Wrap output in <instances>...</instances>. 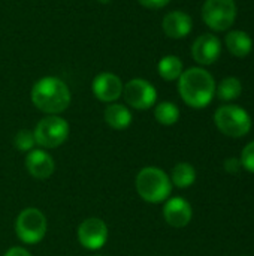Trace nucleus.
I'll return each instance as SVG.
<instances>
[{"label": "nucleus", "instance_id": "nucleus-13", "mask_svg": "<svg viewBox=\"0 0 254 256\" xmlns=\"http://www.w3.org/2000/svg\"><path fill=\"white\" fill-rule=\"evenodd\" d=\"M25 168L31 177L45 180L52 176L55 170V164L49 153H46L45 150L33 148L31 152H28L25 158Z\"/></svg>", "mask_w": 254, "mask_h": 256}, {"label": "nucleus", "instance_id": "nucleus-21", "mask_svg": "<svg viewBox=\"0 0 254 256\" xmlns=\"http://www.w3.org/2000/svg\"><path fill=\"white\" fill-rule=\"evenodd\" d=\"M13 144L19 152H31L33 147L36 146V140L31 130L28 129H21L16 132L13 138Z\"/></svg>", "mask_w": 254, "mask_h": 256}, {"label": "nucleus", "instance_id": "nucleus-17", "mask_svg": "<svg viewBox=\"0 0 254 256\" xmlns=\"http://www.w3.org/2000/svg\"><path fill=\"white\" fill-rule=\"evenodd\" d=\"M196 182V170L187 164V162H180L172 168L171 172V183L175 188L180 189H187Z\"/></svg>", "mask_w": 254, "mask_h": 256}, {"label": "nucleus", "instance_id": "nucleus-20", "mask_svg": "<svg viewBox=\"0 0 254 256\" xmlns=\"http://www.w3.org/2000/svg\"><path fill=\"white\" fill-rule=\"evenodd\" d=\"M156 120L163 126H172L180 120V108L174 102H160L154 108Z\"/></svg>", "mask_w": 254, "mask_h": 256}, {"label": "nucleus", "instance_id": "nucleus-1", "mask_svg": "<svg viewBox=\"0 0 254 256\" xmlns=\"http://www.w3.org/2000/svg\"><path fill=\"white\" fill-rule=\"evenodd\" d=\"M178 92L189 106L196 110L205 108L216 96L214 76L204 68H190L178 78Z\"/></svg>", "mask_w": 254, "mask_h": 256}, {"label": "nucleus", "instance_id": "nucleus-7", "mask_svg": "<svg viewBox=\"0 0 254 256\" xmlns=\"http://www.w3.org/2000/svg\"><path fill=\"white\" fill-rule=\"evenodd\" d=\"M36 144L43 148H57L69 136V124L58 116L42 118L33 130Z\"/></svg>", "mask_w": 254, "mask_h": 256}, {"label": "nucleus", "instance_id": "nucleus-10", "mask_svg": "<svg viewBox=\"0 0 254 256\" xmlns=\"http://www.w3.org/2000/svg\"><path fill=\"white\" fill-rule=\"evenodd\" d=\"M222 54V42L216 34L204 33L198 36L192 45V56L196 63L210 66L219 60Z\"/></svg>", "mask_w": 254, "mask_h": 256}, {"label": "nucleus", "instance_id": "nucleus-25", "mask_svg": "<svg viewBox=\"0 0 254 256\" xmlns=\"http://www.w3.org/2000/svg\"><path fill=\"white\" fill-rule=\"evenodd\" d=\"M3 256H31L28 250H25L24 248H10Z\"/></svg>", "mask_w": 254, "mask_h": 256}, {"label": "nucleus", "instance_id": "nucleus-2", "mask_svg": "<svg viewBox=\"0 0 254 256\" xmlns=\"http://www.w3.org/2000/svg\"><path fill=\"white\" fill-rule=\"evenodd\" d=\"M31 102L39 111L48 116H57L70 105V90L63 80L43 76L31 88Z\"/></svg>", "mask_w": 254, "mask_h": 256}, {"label": "nucleus", "instance_id": "nucleus-24", "mask_svg": "<svg viewBox=\"0 0 254 256\" xmlns=\"http://www.w3.org/2000/svg\"><path fill=\"white\" fill-rule=\"evenodd\" d=\"M144 8H148V9H160V8H165L171 0H138Z\"/></svg>", "mask_w": 254, "mask_h": 256}, {"label": "nucleus", "instance_id": "nucleus-4", "mask_svg": "<svg viewBox=\"0 0 254 256\" xmlns=\"http://www.w3.org/2000/svg\"><path fill=\"white\" fill-rule=\"evenodd\" d=\"M214 122L217 129L231 138H243L252 129L250 114L238 105H223L214 114Z\"/></svg>", "mask_w": 254, "mask_h": 256}, {"label": "nucleus", "instance_id": "nucleus-8", "mask_svg": "<svg viewBox=\"0 0 254 256\" xmlns=\"http://www.w3.org/2000/svg\"><path fill=\"white\" fill-rule=\"evenodd\" d=\"M123 96L127 102L135 110H148L154 106L157 100V90L156 87L142 78H135L130 80L124 87H123Z\"/></svg>", "mask_w": 254, "mask_h": 256}, {"label": "nucleus", "instance_id": "nucleus-9", "mask_svg": "<svg viewBox=\"0 0 254 256\" xmlns=\"http://www.w3.org/2000/svg\"><path fill=\"white\" fill-rule=\"evenodd\" d=\"M108 237H109V231L106 224L97 218L85 219L78 228V240L81 246L88 250L102 249L106 244Z\"/></svg>", "mask_w": 254, "mask_h": 256}, {"label": "nucleus", "instance_id": "nucleus-11", "mask_svg": "<svg viewBox=\"0 0 254 256\" xmlns=\"http://www.w3.org/2000/svg\"><path fill=\"white\" fill-rule=\"evenodd\" d=\"M123 82L120 80V76H117L112 72H102L99 74L91 84V90L93 94L100 100V102H115L117 99H120V96L123 94Z\"/></svg>", "mask_w": 254, "mask_h": 256}, {"label": "nucleus", "instance_id": "nucleus-5", "mask_svg": "<svg viewBox=\"0 0 254 256\" xmlns=\"http://www.w3.org/2000/svg\"><path fill=\"white\" fill-rule=\"evenodd\" d=\"M46 228L48 224L45 214L34 207L22 210L15 222L16 237L24 244H37L42 242L46 234Z\"/></svg>", "mask_w": 254, "mask_h": 256}, {"label": "nucleus", "instance_id": "nucleus-3", "mask_svg": "<svg viewBox=\"0 0 254 256\" xmlns=\"http://www.w3.org/2000/svg\"><path fill=\"white\" fill-rule=\"evenodd\" d=\"M136 190L139 196L151 204L163 202L172 192V183L169 176L156 166L142 168L136 176Z\"/></svg>", "mask_w": 254, "mask_h": 256}, {"label": "nucleus", "instance_id": "nucleus-15", "mask_svg": "<svg viewBox=\"0 0 254 256\" xmlns=\"http://www.w3.org/2000/svg\"><path fill=\"white\" fill-rule=\"evenodd\" d=\"M225 44L229 52L238 58L247 57L253 50V39L244 30H231L225 38Z\"/></svg>", "mask_w": 254, "mask_h": 256}, {"label": "nucleus", "instance_id": "nucleus-12", "mask_svg": "<svg viewBox=\"0 0 254 256\" xmlns=\"http://www.w3.org/2000/svg\"><path fill=\"white\" fill-rule=\"evenodd\" d=\"M192 216H193L192 206L184 198L175 196V198L166 200V204L163 208V218L168 225L174 228H184L190 224Z\"/></svg>", "mask_w": 254, "mask_h": 256}, {"label": "nucleus", "instance_id": "nucleus-19", "mask_svg": "<svg viewBox=\"0 0 254 256\" xmlns=\"http://www.w3.org/2000/svg\"><path fill=\"white\" fill-rule=\"evenodd\" d=\"M243 93V84L237 76H228L220 81L219 86H216V94L219 96L220 100H235L241 96Z\"/></svg>", "mask_w": 254, "mask_h": 256}, {"label": "nucleus", "instance_id": "nucleus-14", "mask_svg": "<svg viewBox=\"0 0 254 256\" xmlns=\"http://www.w3.org/2000/svg\"><path fill=\"white\" fill-rule=\"evenodd\" d=\"M162 27L168 38L183 39L192 32L193 21L189 14H186L183 10H172L165 15V18L162 21Z\"/></svg>", "mask_w": 254, "mask_h": 256}, {"label": "nucleus", "instance_id": "nucleus-6", "mask_svg": "<svg viewBox=\"0 0 254 256\" xmlns=\"http://www.w3.org/2000/svg\"><path fill=\"white\" fill-rule=\"evenodd\" d=\"M238 8L235 0H205L202 6V20L214 32H225L237 20Z\"/></svg>", "mask_w": 254, "mask_h": 256}, {"label": "nucleus", "instance_id": "nucleus-16", "mask_svg": "<svg viewBox=\"0 0 254 256\" xmlns=\"http://www.w3.org/2000/svg\"><path fill=\"white\" fill-rule=\"evenodd\" d=\"M105 122L109 128L115 130L127 129L132 123V112L127 106L121 104H111L105 110Z\"/></svg>", "mask_w": 254, "mask_h": 256}, {"label": "nucleus", "instance_id": "nucleus-18", "mask_svg": "<svg viewBox=\"0 0 254 256\" xmlns=\"http://www.w3.org/2000/svg\"><path fill=\"white\" fill-rule=\"evenodd\" d=\"M157 70H159V75L165 81H175L184 72V66H183V62L180 57L165 56L160 58V62L157 64Z\"/></svg>", "mask_w": 254, "mask_h": 256}, {"label": "nucleus", "instance_id": "nucleus-23", "mask_svg": "<svg viewBox=\"0 0 254 256\" xmlns=\"http://www.w3.org/2000/svg\"><path fill=\"white\" fill-rule=\"evenodd\" d=\"M225 170H226L229 174H238V172L243 170L241 160L237 159V158H229V159H226V162H225Z\"/></svg>", "mask_w": 254, "mask_h": 256}, {"label": "nucleus", "instance_id": "nucleus-26", "mask_svg": "<svg viewBox=\"0 0 254 256\" xmlns=\"http://www.w3.org/2000/svg\"><path fill=\"white\" fill-rule=\"evenodd\" d=\"M99 2H102V3H108V2H111V0H99Z\"/></svg>", "mask_w": 254, "mask_h": 256}, {"label": "nucleus", "instance_id": "nucleus-22", "mask_svg": "<svg viewBox=\"0 0 254 256\" xmlns=\"http://www.w3.org/2000/svg\"><path fill=\"white\" fill-rule=\"evenodd\" d=\"M240 160H241V165H243L244 170H247L249 172L254 174V141L249 142L244 147Z\"/></svg>", "mask_w": 254, "mask_h": 256}]
</instances>
